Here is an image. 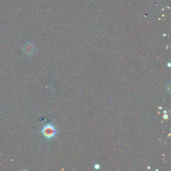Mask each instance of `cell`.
I'll return each instance as SVG.
<instances>
[{"label":"cell","instance_id":"6da1fadb","mask_svg":"<svg viewBox=\"0 0 171 171\" xmlns=\"http://www.w3.org/2000/svg\"><path fill=\"white\" fill-rule=\"evenodd\" d=\"M41 133L45 136V138H46L47 139H50L55 136L56 134V130L54 126L48 124L43 128Z\"/></svg>","mask_w":171,"mask_h":171},{"label":"cell","instance_id":"7a4b0ae2","mask_svg":"<svg viewBox=\"0 0 171 171\" xmlns=\"http://www.w3.org/2000/svg\"><path fill=\"white\" fill-rule=\"evenodd\" d=\"M23 51L26 55H32L35 51V48L32 44H27L23 47Z\"/></svg>","mask_w":171,"mask_h":171}]
</instances>
